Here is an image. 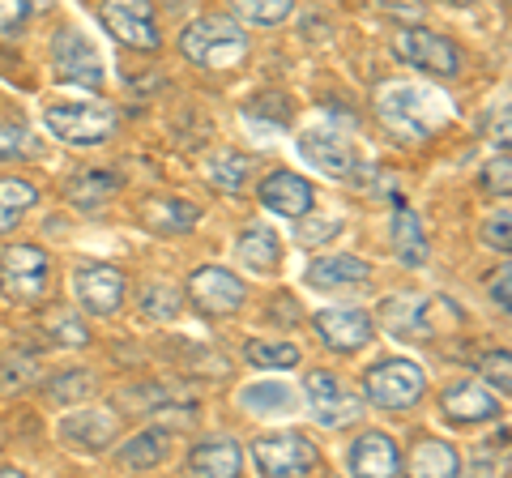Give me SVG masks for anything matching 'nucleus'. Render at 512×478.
I'll return each mask as SVG.
<instances>
[{
	"label": "nucleus",
	"instance_id": "1",
	"mask_svg": "<svg viewBox=\"0 0 512 478\" xmlns=\"http://www.w3.org/2000/svg\"><path fill=\"white\" fill-rule=\"evenodd\" d=\"M376 111L393 133L423 141L448 120L453 107H448V99L440 90H427V86H414V82H393V86H380Z\"/></svg>",
	"mask_w": 512,
	"mask_h": 478
},
{
	"label": "nucleus",
	"instance_id": "2",
	"mask_svg": "<svg viewBox=\"0 0 512 478\" xmlns=\"http://www.w3.org/2000/svg\"><path fill=\"white\" fill-rule=\"evenodd\" d=\"M180 52L201 69H231L248 56V35L231 18L210 13V18H197L192 26H184Z\"/></svg>",
	"mask_w": 512,
	"mask_h": 478
},
{
	"label": "nucleus",
	"instance_id": "3",
	"mask_svg": "<svg viewBox=\"0 0 512 478\" xmlns=\"http://www.w3.org/2000/svg\"><path fill=\"white\" fill-rule=\"evenodd\" d=\"M43 124L64 146H103L111 129H116V116L94 103H60L43 111Z\"/></svg>",
	"mask_w": 512,
	"mask_h": 478
},
{
	"label": "nucleus",
	"instance_id": "4",
	"mask_svg": "<svg viewBox=\"0 0 512 478\" xmlns=\"http://www.w3.org/2000/svg\"><path fill=\"white\" fill-rule=\"evenodd\" d=\"M363 393L380 410H406L423 397V372L410 359H384L363 376Z\"/></svg>",
	"mask_w": 512,
	"mask_h": 478
},
{
	"label": "nucleus",
	"instance_id": "5",
	"mask_svg": "<svg viewBox=\"0 0 512 478\" xmlns=\"http://www.w3.org/2000/svg\"><path fill=\"white\" fill-rule=\"evenodd\" d=\"M393 56L410 69L436 73V77H453L461 73V52L444 35H431L423 26H402L393 30Z\"/></svg>",
	"mask_w": 512,
	"mask_h": 478
},
{
	"label": "nucleus",
	"instance_id": "6",
	"mask_svg": "<svg viewBox=\"0 0 512 478\" xmlns=\"http://www.w3.org/2000/svg\"><path fill=\"white\" fill-rule=\"evenodd\" d=\"M99 18L111 30V39H120L133 52H158V43H163L150 0H103Z\"/></svg>",
	"mask_w": 512,
	"mask_h": 478
},
{
	"label": "nucleus",
	"instance_id": "7",
	"mask_svg": "<svg viewBox=\"0 0 512 478\" xmlns=\"http://www.w3.org/2000/svg\"><path fill=\"white\" fill-rule=\"evenodd\" d=\"M252 461L261 474H312L320 466V449L299 432H278L252 444Z\"/></svg>",
	"mask_w": 512,
	"mask_h": 478
},
{
	"label": "nucleus",
	"instance_id": "8",
	"mask_svg": "<svg viewBox=\"0 0 512 478\" xmlns=\"http://www.w3.org/2000/svg\"><path fill=\"white\" fill-rule=\"evenodd\" d=\"M52 65L64 82H73V86H99L103 82V56L82 30H60L52 39Z\"/></svg>",
	"mask_w": 512,
	"mask_h": 478
},
{
	"label": "nucleus",
	"instance_id": "9",
	"mask_svg": "<svg viewBox=\"0 0 512 478\" xmlns=\"http://www.w3.org/2000/svg\"><path fill=\"white\" fill-rule=\"evenodd\" d=\"M299 158L308 167H316L320 175H329V180H350L359 167V154L355 146L342 137V133H333V129H308L299 137Z\"/></svg>",
	"mask_w": 512,
	"mask_h": 478
},
{
	"label": "nucleus",
	"instance_id": "10",
	"mask_svg": "<svg viewBox=\"0 0 512 478\" xmlns=\"http://www.w3.org/2000/svg\"><path fill=\"white\" fill-rule=\"evenodd\" d=\"M73 291L82 299V308L94 316H111L124 304V274L111 269L103 261H90V265H77L73 269Z\"/></svg>",
	"mask_w": 512,
	"mask_h": 478
},
{
	"label": "nucleus",
	"instance_id": "11",
	"mask_svg": "<svg viewBox=\"0 0 512 478\" xmlns=\"http://www.w3.org/2000/svg\"><path fill=\"white\" fill-rule=\"evenodd\" d=\"M303 389H308V397H312V419L320 427H346V423H355L359 410H363L359 397L346 393L333 372H308Z\"/></svg>",
	"mask_w": 512,
	"mask_h": 478
},
{
	"label": "nucleus",
	"instance_id": "12",
	"mask_svg": "<svg viewBox=\"0 0 512 478\" xmlns=\"http://www.w3.org/2000/svg\"><path fill=\"white\" fill-rule=\"evenodd\" d=\"M316 333H320V342L333 346V350H342V355H350V350H359L372 342V316H367L363 308H325V312H316Z\"/></svg>",
	"mask_w": 512,
	"mask_h": 478
},
{
	"label": "nucleus",
	"instance_id": "13",
	"mask_svg": "<svg viewBox=\"0 0 512 478\" xmlns=\"http://www.w3.org/2000/svg\"><path fill=\"white\" fill-rule=\"evenodd\" d=\"M188 295H192V304L205 312H235L244 304V282L222 265H205L188 278Z\"/></svg>",
	"mask_w": 512,
	"mask_h": 478
},
{
	"label": "nucleus",
	"instance_id": "14",
	"mask_svg": "<svg viewBox=\"0 0 512 478\" xmlns=\"http://www.w3.org/2000/svg\"><path fill=\"white\" fill-rule=\"evenodd\" d=\"M116 410H103V406H86V410H73L69 419H60V440H69L73 449H86V453H103L111 440H116Z\"/></svg>",
	"mask_w": 512,
	"mask_h": 478
},
{
	"label": "nucleus",
	"instance_id": "15",
	"mask_svg": "<svg viewBox=\"0 0 512 478\" xmlns=\"http://www.w3.org/2000/svg\"><path fill=\"white\" fill-rule=\"evenodd\" d=\"M5 291L18 295V299H39L47 291V257L43 248H30V244H18L5 252Z\"/></svg>",
	"mask_w": 512,
	"mask_h": 478
},
{
	"label": "nucleus",
	"instance_id": "16",
	"mask_svg": "<svg viewBox=\"0 0 512 478\" xmlns=\"http://www.w3.org/2000/svg\"><path fill=\"white\" fill-rule=\"evenodd\" d=\"M261 205L282 214V218H303L312 210V184L295 171H274L261 184Z\"/></svg>",
	"mask_w": 512,
	"mask_h": 478
},
{
	"label": "nucleus",
	"instance_id": "17",
	"mask_svg": "<svg viewBox=\"0 0 512 478\" xmlns=\"http://www.w3.org/2000/svg\"><path fill=\"white\" fill-rule=\"evenodd\" d=\"M350 470L367 478H389L402 470V453H397V444L384 432H367L350 444Z\"/></svg>",
	"mask_w": 512,
	"mask_h": 478
},
{
	"label": "nucleus",
	"instance_id": "18",
	"mask_svg": "<svg viewBox=\"0 0 512 478\" xmlns=\"http://www.w3.org/2000/svg\"><path fill=\"white\" fill-rule=\"evenodd\" d=\"M239 466H244V453L239 444L218 436V440H201L197 449L188 453V470L192 474H205V478H235Z\"/></svg>",
	"mask_w": 512,
	"mask_h": 478
},
{
	"label": "nucleus",
	"instance_id": "19",
	"mask_svg": "<svg viewBox=\"0 0 512 478\" xmlns=\"http://www.w3.org/2000/svg\"><path fill=\"white\" fill-rule=\"evenodd\" d=\"M384 325H389L393 338H402V342H427V299L419 295H397L384 304Z\"/></svg>",
	"mask_w": 512,
	"mask_h": 478
},
{
	"label": "nucleus",
	"instance_id": "20",
	"mask_svg": "<svg viewBox=\"0 0 512 478\" xmlns=\"http://www.w3.org/2000/svg\"><path fill=\"white\" fill-rule=\"evenodd\" d=\"M197 218H201L197 205H188L180 197H150L146 205H141V222H146L154 235H180Z\"/></svg>",
	"mask_w": 512,
	"mask_h": 478
},
{
	"label": "nucleus",
	"instance_id": "21",
	"mask_svg": "<svg viewBox=\"0 0 512 478\" xmlns=\"http://www.w3.org/2000/svg\"><path fill=\"white\" fill-rule=\"evenodd\" d=\"M235 252H239V261H244V269H252V274H278V265H282V244L269 227H248L244 235H239Z\"/></svg>",
	"mask_w": 512,
	"mask_h": 478
},
{
	"label": "nucleus",
	"instance_id": "22",
	"mask_svg": "<svg viewBox=\"0 0 512 478\" xmlns=\"http://www.w3.org/2000/svg\"><path fill=\"white\" fill-rule=\"evenodd\" d=\"M239 406H248L252 414H295L299 393L282 380H256V385L239 389Z\"/></svg>",
	"mask_w": 512,
	"mask_h": 478
},
{
	"label": "nucleus",
	"instance_id": "23",
	"mask_svg": "<svg viewBox=\"0 0 512 478\" xmlns=\"http://www.w3.org/2000/svg\"><path fill=\"white\" fill-rule=\"evenodd\" d=\"M444 414L453 423H483L495 414V397L483 385H466V380H461V385L444 393Z\"/></svg>",
	"mask_w": 512,
	"mask_h": 478
},
{
	"label": "nucleus",
	"instance_id": "24",
	"mask_svg": "<svg viewBox=\"0 0 512 478\" xmlns=\"http://www.w3.org/2000/svg\"><path fill=\"white\" fill-rule=\"evenodd\" d=\"M116 188H120L116 171H82L64 184V197H69L77 210H99V205H107L116 197Z\"/></svg>",
	"mask_w": 512,
	"mask_h": 478
},
{
	"label": "nucleus",
	"instance_id": "25",
	"mask_svg": "<svg viewBox=\"0 0 512 478\" xmlns=\"http://www.w3.org/2000/svg\"><path fill=\"white\" fill-rule=\"evenodd\" d=\"M367 278V261L359 257H320L308 265V286L316 291H338V286H355Z\"/></svg>",
	"mask_w": 512,
	"mask_h": 478
},
{
	"label": "nucleus",
	"instance_id": "26",
	"mask_svg": "<svg viewBox=\"0 0 512 478\" xmlns=\"http://www.w3.org/2000/svg\"><path fill=\"white\" fill-rule=\"evenodd\" d=\"M393 252H397V261L410 269L427 261V235L419 227V214L406 210V205L393 210Z\"/></svg>",
	"mask_w": 512,
	"mask_h": 478
},
{
	"label": "nucleus",
	"instance_id": "27",
	"mask_svg": "<svg viewBox=\"0 0 512 478\" xmlns=\"http://www.w3.org/2000/svg\"><path fill=\"white\" fill-rule=\"evenodd\" d=\"M244 359L252 368H265V372H286L299 363V346L295 342H282V338H261V342H248L244 346Z\"/></svg>",
	"mask_w": 512,
	"mask_h": 478
},
{
	"label": "nucleus",
	"instance_id": "28",
	"mask_svg": "<svg viewBox=\"0 0 512 478\" xmlns=\"http://www.w3.org/2000/svg\"><path fill=\"white\" fill-rule=\"evenodd\" d=\"M39 201L30 180H0V235L18 227V218Z\"/></svg>",
	"mask_w": 512,
	"mask_h": 478
},
{
	"label": "nucleus",
	"instance_id": "29",
	"mask_svg": "<svg viewBox=\"0 0 512 478\" xmlns=\"http://www.w3.org/2000/svg\"><path fill=\"white\" fill-rule=\"evenodd\" d=\"M163 457H167L163 432H141V436H133L120 449V466H128V470H154Z\"/></svg>",
	"mask_w": 512,
	"mask_h": 478
},
{
	"label": "nucleus",
	"instance_id": "30",
	"mask_svg": "<svg viewBox=\"0 0 512 478\" xmlns=\"http://www.w3.org/2000/svg\"><path fill=\"white\" fill-rule=\"evenodd\" d=\"M252 175V158L248 154H218L210 163V184L222 188V193H239Z\"/></svg>",
	"mask_w": 512,
	"mask_h": 478
},
{
	"label": "nucleus",
	"instance_id": "31",
	"mask_svg": "<svg viewBox=\"0 0 512 478\" xmlns=\"http://www.w3.org/2000/svg\"><path fill=\"white\" fill-rule=\"evenodd\" d=\"M410 470L414 474H457V453L444 440H423L410 457Z\"/></svg>",
	"mask_w": 512,
	"mask_h": 478
},
{
	"label": "nucleus",
	"instance_id": "32",
	"mask_svg": "<svg viewBox=\"0 0 512 478\" xmlns=\"http://www.w3.org/2000/svg\"><path fill=\"white\" fill-rule=\"evenodd\" d=\"M239 18H248L256 26H278L295 13V0H235Z\"/></svg>",
	"mask_w": 512,
	"mask_h": 478
},
{
	"label": "nucleus",
	"instance_id": "33",
	"mask_svg": "<svg viewBox=\"0 0 512 478\" xmlns=\"http://www.w3.org/2000/svg\"><path fill=\"white\" fill-rule=\"evenodd\" d=\"M141 304H146V312L158 316V321H171V316L180 312V291L158 282V286H146V291H141Z\"/></svg>",
	"mask_w": 512,
	"mask_h": 478
},
{
	"label": "nucleus",
	"instance_id": "34",
	"mask_svg": "<svg viewBox=\"0 0 512 478\" xmlns=\"http://www.w3.org/2000/svg\"><path fill=\"white\" fill-rule=\"evenodd\" d=\"M90 385L94 380L86 376V372H64L56 385H52V402H60V406H73L77 397H86L90 393Z\"/></svg>",
	"mask_w": 512,
	"mask_h": 478
},
{
	"label": "nucleus",
	"instance_id": "35",
	"mask_svg": "<svg viewBox=\"0 0 512 478\" xmlns=\"http://www.w3.org/2000/svg\"><path fill=\"white\" fill-rule=\"evenodd\" d=\"M35 9H39V0H0V35H13Z\"/></svg>",
	"mask_w": 512,
	"mask_h": 478
},
{
	"label": "nucleus",
	"instance_id": "36",
	"mask_svg": "<svg viewBox=\"0 0 512 478\" xmlns=\"http://www.w3.org/2000/svg\"><path fill=\"white\" fill-rule=\"evenodd\" d=\"M508 368H512L508 350H495V355H487V359H483V376L491 380L495 389H500V397H508V389H512V380H508Z\"/></svg>",
	"mask_w": 512,
	"mask_h": 478
},
{
	"label": "nucleus",
	"instance_id": "37",
	"mask_svg": "<svg viewBox=\"0 0 512 478\" xmlns=\"http://www.w3.org/2000/svg\"><path fill=\"white\" fill-rule=\"evenodd\" d=\"M30 150V137L22 124H0V158H18Z\"/></svg>",
	"mask_w": 512,
	"mask_h": 478
},
{
	"label": "nucleus",
	"instance_id": "38",
	"mask_svg": "<svg viewBox=\"0 0 512 478\" xmlns=\"http://www.w3.org/2000/svg\"><path fill=\"white\" fill-rule=\"evenodd\" d=\"M338 231H342L338 218H320V222H308V227L299 231V239H303V244H325V239H333Z\"/></svg>",
	"mask_w": 512,
	"mask_h": 478
},
{
	"label": "nucleus",
	"instance_id": "39",
	"mask_svg": "<svg viewBox=\"0 0 512 478\" xmlns=\"http://www.w3.org/2000/svg\"><path fill=\"white\" fill-rule=\"evenodd\" d=\"M483 184L487 188H495L500 197H508V154H500L495 163H487V171H483Z\"/></svg>",
	"mask_w": 512,
	"mask_h": 478
},
{
	"label": "nucleus",
	"instance_id": "40",
	"mask_svg": "<svg viewBox=\"0 0 512 478\" xmlns=\"http://www.w3.org/2000/svg\"><path fill=\"white\" fill-rule=\"evenodd\" d=\"M483 239L491 248H500V252H508L512 248V235H508V214H500V218H491L487 227H483Z\"/></svg>",
	"mask_w": 512,
	"mask_h": 478
},
{
	"label": "nucleus",
	"instance_id": "41",
	"mask_svg": "<svg viewBox=\"0 0 512 478\" xmlns=\"http://www.w3.org/2000/svg\"><path fill=\"white\" fill-rule=\"evenodd\" d=\"M56 333H60V338L69 342V346H82V342L90 338V333H86L82 325H77V321H56Z\"/></svg>",
	"mask_w": 512,
	"mask_h": 478
},
{
	"label": "nucleus",
	"instance_id": "42",
	"mask_svg": "<svg viewBox=\"0 0 512 478\" xmlns=\"http://www.w3.org/2000/svg\"><path fill=\"white\" fill-rule=\"evenodd\" d=\"M491 299H495V308H500V312L512 308V304H508V269H500V278L491 282Z\"/></svg>",
	"mask_w": 512,
	"mask_h": 478
},
{
	"label": "nucleus",
	"instance_id": "43",
	"mask_svg": "<svg viewBox=\"0 0 512 478\" xmlns=\"http://www.w3.org/2000/svg\"><path fill=\"white\" fill-rule=\"evenodd\" d=\"M440 5H474V0H440Z\"/></svg>",
	"mask_w": 512,
	"mask_h": 478
}]
</instances>
